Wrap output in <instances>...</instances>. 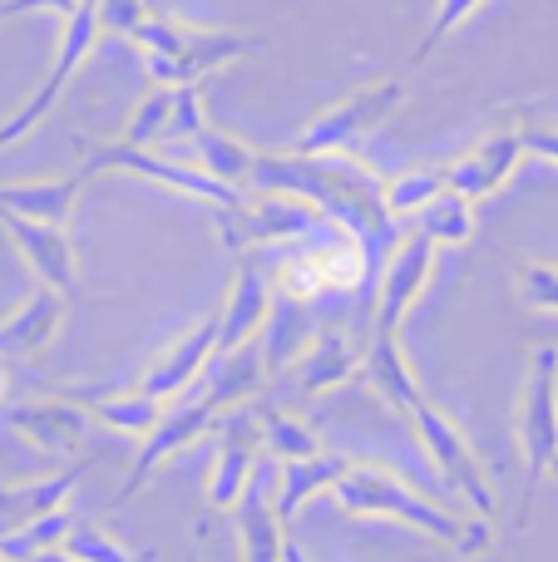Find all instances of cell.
Instances as JSON below:
<instances>
[{"instance_id":"4fadbf2b","label":"cell","mask_w":558,"mask_h":562,"mask_svg":"<svg viewBox=\"0 0 558 562\" xmlns=\"http://www.w3.org/2000/svg\"><path fill=\"white\" fill-rule=\"evenodd\" d=\"M257 449H263V419L233 409L223 419V445H217V464L208 474V508L227 514V508L243 504L247 484L257 479Z\"/></svg>"},{"instance_id":"3957f363","label":"cell","mask_w":558,"mask_h":562,"mask_svg":"<svg viewBox=\"0 0 558 562\" xmlns=\"http://www.w3.org/2000/svg\"><path fill=\"white\" fill-rule=\"evenodd\" d=\"M520 445L524 464H529V484H524V504L514 528H529L534 498H539L544 479L558 464V346H534L529 380H524V405H520Z\"/></svg>"},{"instance_id":"e0dca14e","label":"cell","mask_w":558,"mask_h":562,"mask_svg":"<svg viewBox=\"0 0 558 562\" xmlns=\"http://www.w3.org/2000/svg\"><path fill=\"white\" fill-rule=\"evenodd\" d=\"M5 425L45 454H75L89 435V409L75 400H25L5 409Z\"/></svg>"},{"instance_id":"603a6c76","label":"cell","mask_w":558,"mask_h":562,"mask_svg":"<svg viewBox=\"0 0 558 562\" xmlns=\"http://www.w3.org/2000/svg\"><path fill=\"white\" fill-rule=\"evenodd\" d=\"M59 326H65V296L49 286H40L35 296L20 311H10L0 321V340H5V356H40V350L55 346Z\"/></svg>"},{"instance_id":"f35d334b","label":"cell","mask_w":558,"mask_h":562,"mask_svg":"<svg viewBox=\"0 0 558 562\" xmlns=\"http://www.w3.org/2000/svg\"><path fill=\"white\" fill-rule=\"evenodd\" d=\"M524 124V148L539 158H549V164H558V128L554 124H534V119H520Z\"/></svg>"},{"instance_id":"4dcf8cb0","label":"cell","mask_w":558,"mask_h":562,"mask_svg":"<svg viewBox=\"0 0 558 562\" xmlns=\"http://www.w3.org/2000/svg\"><path fill=\"white\" fill-rule=\"evenodd\" d=\"M421 233L431 237L435 247H465L475 237V203L470 198H455V193L435 198L421 217Z\"/></svg>"},{"instance_id":"d6a6232c","label":"cell","mask_w":558,"mask_h":562,"mask_svg":"<svg viewBox=\"0 0 558 562\" xmlns=\"http://www.w3.org/2000/svg\"><path fill=\"white\" fill-rule=\"evenodd\" d=\"M65 548L79 562H148V558H134L119 538H109L99 524H75V533L65 538Z\"/></svg>"},{"instance_id":"8992f818","label":"cell","mask_w":558,"mask_h":562,"mask_svg":"<svg viewBox=\"0 0 558 562\" xmlns=\"http://www.w3.org/2000/svg\"><path fill=\"white\" fill-rule=\"evenodd\" d=\"M223 247L227 252H263V247H287L302 243L306 233L326 223L322 207H312L306 198H287V193H253L243 198V207H223Z\"/></svg>"},{"instance_id":"b9f144b4","label":"cell","mask_w":558,"mask_h":562,"mask_svg":"<svg viewBox=\"0 0 558 562\" xmlns=\"http://www.w3.org/2000/svg\"><path fill=\"white\" fill-rule=\"evenodd\" d=\"M5 390H10V375H5V356H0V400H5Z\"/></svg>"},{"instance_id":"83f0119b","label":"cell","mask_w":558,"mask_h":562,"mask_svg":"<svg viewBox=\"0 0 558 562\" xmlns=\"http://www.w3.org/2000/svg\"><path fill=\"white\" fill-rule=\"evenodd\" d=\"M450 193V178L445 168L435 164H421V168H405V173L386 178V213L391 217H411V213H425L435 198Z\"/></svg>"},{"instance_id":"9c48e42d","label":"cell","mask_w":558,"mask_h":562,"mask_svg":"<svg viewBox=\"0 0 558 562\" xmlns=\"http://www.w3.org/2000/svg\"><path fill=\"white\" fill-rule=\"evenodd\" d=\"M277 272L272 262H263L257 252H243L237 257V272H233V286H227V301H223V336H217V356H233V350L253 346L257 330L272 321V306H277Z\"/></svg>"},{"instance_id":"d6986e66","label":"cell","mask_w":558,"mask_h":562,"mask_svg":"<svg viewBox=\"0 0 558 562\" xmlns=\"http://www.w3.org/2000/svg\"><path fill=\"white\" fill-rule=\"evenodd\" d=\"M277 469H257L237 504V538H243V562H282L287 553V524L277 518Z\"/></svg>"},{"instance_id":"5bb4252c","label":"cell","mask_w":558,"mask_h":562,"mask_svg":"<svg viewBox=\"0 0 558 562\" xmlns=\"http://www.w3.org/2000/svg\"><path fill=\"white\" fill-rule=\"evenodd\" d=\"M217 336H223V316L213 311V316H203L198 326H188L183 336H178L174 346L154 360V366H148V375L138 380V390H144V395H154V400L183 395V390L217 360Z\"/></svg>"},{"instance_id":"60d3db41","label":"cell","mask_w":558,"mask_h":562,"mask_svg":"<svg viewBox=\"0 0 558 562\" xmlns=\"http://www.w3.org/2000/svg\"><path fill=\"white\" fill-rule=\"evenodd\" d=\"M282 562H312V558H306V553H302V548H297V543H292V538H287V553H282Z\"/></svg>"},{"instance_id":"cb8c5ba5","label":"cell","mask_w":558,"mask_h":562,"mask_svg":"<svg viewBox=\"0 0 558 562\" xmlns=\"http://www.w3.org/2000/svg\"><path fill=\"white\" fill-rule=\"evenodd\" d=\"M85 183H89L85 173L45 178V183H0V213H15V217H35V223H49V227H65Z\"/></svg>"},{"instance_id":"d590c367","label":"cell","mask_w":558,"mask_h":562,"mask_svg":"<svg viewBox=\"0 0 558 562\" xmlns=\"http://www.w3.org/2000/svg\"><path fill=\"white\" fill-rule=\"evenodd\" d=\"M203 124H208V119H203V94H198V85L178 89V109H174V124H168L164 144H188V138H193Z\"/></svg>"},{"instance_id":"ba28073f","label":"cell","mask_w":558,"mask_h":562,"mask_svg":"<svg viewBox=\"0 0 558 562\" xmlns=\"http://www.w3.org/2000/svg\"><path fill=\"white\" fill-rule=\"evenodd\" d=\"M411 425H415V435H421L425 454H431L435 469H440L445 488L460 494L480 518H490L494 514V488H490V479H484L480 459H475L470 439L460 435V425H455L445 409H435L431 400H421V405L411 409Z\"/></svg>"},{"instance_id":"ee69618b","label":"cell","mask_w":558,"mask_h":562,"mask_svg":"<svg viewBox=\"0 0 558 562\" xmlns=\"http://www.w3.org/2000/svg\"><path fill=\"white\" fill-rule=\"evenodd\" d=\"M0 562H5V558H0Z\"/></svg>"},{"instance_id":"f546056e","label":"cell","mask_w":558,"mask_h":562,"mask_svg":"<svg viewBox=\"0 0 558 562\" xmlns=\"http://www.w3.org/2000/svg\"><path fill=\"white\" fill-rule=\"evenodd\" d=\"M69 533H75V514H69V508H55V514L25 524L20 533H10L5 543H0V558L5 562H30L35 553H45V548H65Z\"/></svg>"},{"instance_id":"1f68e13d","label":"cell","mask_w":558,"mask_h":562,"mask_svg":"<svg viewBox=\"0 0 558 562\" xmlns=\"http://www.w3.org/2000/svg\"><path fill=\"white\" fill-rule=\"evenodd\" d=\"M174 109H178V89H148L144 99H138L134 119H129L124 128V144L134 148H158L168 138V124H174Z\"/></svg>"},{"instance_id":"836d02e7","label":"cell","mask_w":558,"mask_h":562,"mask_svg":"<svg viewBox=\"0 0 558 562\" xmlns=\"http://www.w3.org/2000/svg\"><path fill=\"white\" fill-rule=\"evenodd\" d=\"M520 301L534 311H558V267L554 262H524L520 267Z\"/></svg>"},{"instance_id":"484cf974","label":"cell","mask_w":558,"mask_h":562,"mask_svg":"<svg viewBox=\"0 0 558 562\" xmlns=\"http://www.w3.org/2000/svg\"><path fill=\"white\" fill-rule=\"evenodd\" d=\"M65 400L85 405L89 415L104 419V425L119 429V435H138V439H148L158 429V419H164V400L144 395V390H134V395H104V390L85 385V390H69Z\"/></svg>"},{"instance_id":"30bf717a","label":"cell","mask_w":558,"mask_h":562,"mask_svg":"<svg viewBox=\"0 0 558 562\" xmlns=\"http://www.w3.org/2000/svg\"><path fill=\"white\" fill-rule=\"evenodd\" d=\"M217 415L223 409L213 405L208 395H198V400H188V405H178V409H168L164 419H158V429L144 439V449L134 454V469H129V479L119 484V508L129 504V498H138L144 494V484L158 474V469L168 464L174 454H183L188 445H198V439L208 435V429L217 425Z\"/></svg>"},{"instance_id":"f1b7e54d","label":"cell","mask_w":558,"mask_h":562,"mask_svg":"<svg viewBox=\"0 0 558 562\" xmlns=\"http://www.w3.org/2000/svg\"><path fill=\"white\" fill-rule=\"evenodd\" d=\"M263 445L277 464H297V459H316L322 454V439H316L312 425H302L287 409H267L263 415Z\"/></svg>"},{"instance_id":"277c9868","label":"cell","mask_w":558,"mask_h":562,"mask_svg":"<svg viewBox=\"0 0 558 562\" xmlns=\"http://www.w3.org/2000/svg\"><path fill=\"white\" fill-rule=\"evenodd\" d=\"M411 85L405 79H376V85L356 89V94L336 99L332 109L312 114V124L297 134V144L287 154H302V158H346V148H356L361 138H371L395 109L405 104Z\"/></svg>"},{"instance_id":"e575fe53","label":"cell","mask_w":558,"mask_h":562,"mask_svg":"<svg viewBox=\"0 0 558 562\" xmlns=\"http://www.w3.org/2000/svg\"><path fill=\"white\" fill-rule=\"evenodd\" d=\"M480 5H484V0H440V10H435V20H431V30H425V40L415 45V65H421V59H431L435 45H440V40L450 35L455 25H465V20H470Z\"/></svg>"},{"instance_id":"7bdbcfd3","label":"cell","mask_w":558,"mask_h":562,"mask_svg":"<svg viewBox=\"0 0 558 562\" xmlns=\"http://www.w3.org/2000/svg\"><path fill=\"white\" fill-rule=\"evenodd\" d=\"M549 474H554V479H558V464H554V469H549Z\"/></svg>"},{"instance_id":"44dd1931","label":"cell","mask_w":558,"mask_h":562,"mask_svg":"<svg viewBox=\"0 0 558 562\" xmlns=\"http://www.w3.org/2000/svg\"><path fill=\"white\" fill-rule=\"evenodd\" d=\"M85 479V464L79 469H65V474H49V479H30V484H0V543H5L10 533H20L25 524H35V518L55 514V508H65L69 488Z\"/></svg>"},{"instance_id":"7a4b0ae2","label":"cell","mask_w":558,"mask_h":562,"mask_svg":"<svg viewBox=\"0 0 558 562\" xmlns=\"http://www.w3.org/2000/svg\"><path fill=\"white\" fill-rule=\"evenodd\" d=\"M376 267V243L351 233L346 223L326 217L316 233L302 243L272 247V272H277V296L287 301H312L326 291H351L371 277Z\"/></svg>"},{"instance_id":"8d00e7d4","label":"cell","mask_w":558,"mask_h":562,"mask_svg":"<svg viewBox=\"0 0 558 562\" xmlns=\"http://www.w3.org/2000/svg\"><path fill=\"white\" fill-rule=\"evenodd\" d=\"M144 15H148V0H99V25H104V35L134 40V30L144 25Z\"/></svg>"},{"instance_id":"ffe728a7","label":"cell","mask_w":558,"mask_h":562,"mask_svg":"<svg viewBox=\"0 0 558 562\" xmlns=\"http://www.w3.org/2000/svg\"><path fill=\"white\" fill-rule=\"evenodd\" d=\"M158 154L183 158V164L203 168L208 178H217V183H227V188H247V178H253V168H257V148H247L243 138L223 134V128H213V124H203L188 144H164Z\"/></svg>"},{"instance_id":"ab89813d","label":"cell","mask_w":558,"mask_h":562,"mask_svg":"<svg viewBox=\"0 0 558 562\" xmlns=\"http://www.w3.org/2000/svg\"><path fill=\"white\" fill-rule=\"evenodd\" d=\"M30 562H79V558L69 553V548H45V553H35Z\"/></svg>"},{"instance_id":"7402d4cb","label":"cell","mask_w":558,"mask_h":562,"mask_svg":"<svg viewBox=\"0 0 558 562\" xmlns=\"http://www.w3.org/2000/svg\"><path fill=\"white\" fill-rule=\"evenodd\" d=\"M361 375H366V385H371L391 409H401L405 419H411V409L425 400L421 380H415L411 360H405V350H401V336H371Z\"/></svg>"},{"instance_id":"9a60e30c","label":"cell","mask_w":558,"mask_h":562,"mask_svg":"<svg viewBox=\"0 0 558 562\" xmlns=\"http://www.w3.org/2000/svg\"><path fill=\"white\" fill-rule=\"evenodd\" d=\"M243 55H263V40L233 35V30H193V40L174 59H148V75H154L158 89H188Z\"/></svg>"},{"instance_id":"4316f807","label":"cell","mask_w":558,"mask_h":562,"mask_svg":"<svg viewBox=\"0 0 558 562\" xmlns=\"http://www.w3.org/2000/svg\"><path fill=\"white\" fill-rule=\"evenodd\" d=\"M263 375H267V360L257 356L253 346L233 350V356H217L213 360V375H208V390L203 395L213 400L217 409H237L247 395L263 390Z\"/></svg>"},{"instance_id":"5b68a950","label":"cell","mask_w":558,"mask_h":562,"mask_svg":"<svg viewBox=\"0 0 558 562\" xmlns=\"http://www.w3.org/2000/svg\"><path fill=\"white\" fill-rule=\"evenodd\" d=\"M79 154H85V168H79L85 178L109 173V168H124V173H138V178H148V183H164L183 198L213 203L217 213H223V207H243V193H237V188L217 183V178H208L203 168L183 164V158H168V154H158V148H134V144H124V138H109V144L79 138Z\"/></svg>"},{"instance_id":"52a82bcc","label":"cell","mask_w":558,"mask_h":562,"mask_svg":"<svg viewBox=\"0 0 558 562\" xmlns=\"http://www.w3.org/2000/svg\"><path fill=\"white\" fill-rule=\"evenodd\" d=\"M99 35H104V25H99V0H85V5L75 10V15L65 20V35H59V49H55V65H49V75H45V85L35 89V94L25 99V104L15 109V114L0 124V148H10V144H20V138L30 134V128L40 124V119L49 114V109L59 104V94L69 89V79L85 69V59L94 55V45H99Z\"/></svg>"},{"instance_id":"8fae6325","label":"cell","mask_w":558,"mask_h":562,"mask_svg":"<svg viewBox=\"0 0 558 562\" xmlns=\"http://www.w3.org/2000/svg\"><path fill=\"white\" fill-rule=\"evenodd\" d=\"M435 252H440V247H435L421 227H415L405 243L391 247V257H386V267H381V291H376V336H401L405 311L421 301L425 281L435 272Z\"/></svg>"},{"instance_id":"ac0fdd59","label":"cell","mask_w":558,"mask_h":562,"mask_svg":"<svg viewBox=\"0 0 558 562\" xmlns=\"http://www.w3.org/2000/svg\"><path fill=\"white\" fill-rule=\"evenodd\" d=\"M361 366H366V350L351 340V330L346 326H322L312 340H306L302 356H297L292 380H297L302 395H326V390L346 385Z\"/></svg>"},{"instance_id":"d4e9b609","label":"cell","mask_w":558,"mask_h":562,"mask_svg":"<svg viewBox=\"0 0 558 562\" xmlns=\"http://www.w3.org/2000/svg\"><path fill=\"white\" fill-rule=\"evenodd\" d=\"M346 469H351V459L326 454V449H322L316 459H297V464H282V474H277V518L292 528V518L302 514L306 498L332 494V488L342 484Z\"/></svg>"},{"instance_id":"2e32d148","label":"cell","mask_w":558,"mask_h":562,"mask_svg":"<svg viewBox=\"0 0 558 562\" xmlns=\"http://www.w3.org/2000/svg\"><path fill=\"white\" fill-rule=\"evenodd\" d=\"M0 227L20 247V257L40 277V286L59 291V296H75V243H69L65 227H49V223H35V217H15V213H0Z\"/></svg>"},{"instance_id":"6da1fadb","label":"cell","mask_w":558,"mask_h":562,"mask_svg":"<svg viewBox=\"0 0 558 562\" xmlns=\"http://www.w3.org/2000/svg\"><path fill=\"white\" fill-rule=\"evenodd\" d=\"M332 494H336V504H342L346 514L411 524L415 533H425V538H435V543L455 548L460 558H480V553H490V543H494L490 518H460V514H450V508L431 504V498L415 494L405 479H395L391 469H381V464H351Z\"/></svg>"},{"instance_id":"74e56055","label":"cell","mask_w":558,"mask_h":562,"mask_svg":"<svg viewBox=\"0 0 558 562\" xmlns=\"http://www.w3.org/2000/svg\"><path fill=\"white\" fill-rule=\"evenodd\" d=\"M85 0H0V20H15V15H30V10H49V15H75Z\"/></svg>"},{"instance_id":"7c38bea8","label":"cell","mask_w":558,"mask_h":562,"mask_svg":"<svg viewBox=\"0 0 558 562\" xmlns=\"http://www.w3.org/2000/svg\"><path fill=\"white\" fill-rule=\"evenodd\" d=\"M524 154H529V148H524V124L494 128V134H484L475 148H465L455 164H445L450 193H455V198H470V203H480V198L500 193V188L510 183V173L520 168Z\"/></svg>"}]
</instances>
